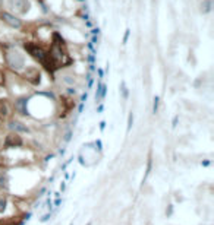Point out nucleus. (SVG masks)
<instances>
[{"instance_id": "obj_1", "label": "nucleus", "mask_w": 214, "mask_h": 225, "mask_svg": "<svg viewBox=\"0 0 214 225\" xmlns=\"http://www.w3.org/2000/svg\"><path fill=\"white\" fill-rule=\"evenodd\" d=\"M7 62H9L10 67H13V69H22L24 64H25L24 56L18 50H10L7 53Z\"/></svg>"}, {"instance_id": "obj_2", "label": "nucleus", "mask_w": 214, "mask_h": 225, "mask_svg": "<svg viewBox=\"0 0 214 225\" xmlns=\"http://www.w3.org/2000/svg\"><path fill=\"white\" fill-rule=\"evenodd\" d=\"M7 4H9V7L13 10V12H16V13H27L30 9H31V3H30V0H9L7 1Z\"/></svg>"}, {"instance_id": "obj_3", "label": "nucleus", "mask_w": 214, "mask_h": 225, "mask_svg": "<svg viewBox=\"0 0 214 225\" xmlns=\"http://www.w3.org/2000/svg\"><path fill=\"white\" fill-rule=\"evenodd\" d=\"M25 50L30 53L32 57H35L37 60H40L41 63L44 62V59H46V53L43 51L40 47H37V45H34V44H25Z\"/></svg>"}, {"instance_id": "obj_4", "label": "nucleus", "mask_w": 214, "mask_h": 225, "mask_svg": "<svg viewBox=\"0 0 214 225\" xmlns=\"http://www.w3.org/2000/svg\"><path fill=\"white\" fill-rule=\"evenodd\" d=\"M3 19L10 25V26H13V28H21V21H19L18 18H15L13 15H10V13H3Z\"/></svg>"}, {"instance_id": "obj_5", "label": "nucleus", "mask_w": 214, "mask_h": 225, "mask_svg": "<svg viewBox=\"0 0 214 225\" xmlns=\"http://www.w3.org/2000/svg\"><path fill=\"white\" fill-rule=\"evenodd\" d=\"M9 114H10L9 104H7L6 101H1V100H0V117L6 119V117H9Z\"/></svg>"}, {"instance_id": "obj_6", "label": "nucleus", "mask_w": 214, "mask_h": 225, "mask_svg": "<svg viewBox=\"0 0 214 225\" xmlns=\"http://www.w3.org/2000/svg\"><path fill=\"white\" fill-rule=\"evenodd\" d=\"M22 140L18 135H9L7 136V140H6V146H10V145H21Z\"/></svg>"}, {"instance_id": "obj_7", "label": "nucleus", "mask_w": 214, "mask_h": 225, "mask_svg": "<svg viewBox=\"0 0 214 225\" xmlns=\"http://www.w3.org/2000/svg\"><path fill=\"white\" fill-rule=\"evenodd\" d=\"M210 9H211V1H210V0H204V3L201 4V10H202V13H208V12H210Z\"/></svg>"}, {"instance_id": "obj_8", "label": "nucleus", "mask_w": 214, "mask_h": 225, "mask_svg": "<svg viewBox=\"0 0 214 225\" xmlns=\"http://www.w3.org/2000/svg\"><path fill=\"white\" fill-rule=\"evenodd\" d=\"M10 127H12V129H15V130H19V132H28V129H27L25 126H22L21 123H18V121L10 123Z\"/></svg>"}, {"instance_id": "obj_9", "label": "nucleus", "mask_w": 214, "mask_h": 225, "mask_svg": "<svg viewBox=\"0 0 214 225\" xmlns=\"http://www.w3.org/2000/svg\"><path fill=\"white\" fill-rule=\"evenodd\" d=\"M159 103H160V98H159V97H154V105H153V111H154V114L159 111Z\"/></svg>"}, {"instance_id": "obj_10", "label": "nucleus", "mask_w": 214, "mask_h": 225, "mask_svg": "<svg viewBox=\"0 0 214 225\" xmlns=\"http://www.w3.org/2000/svg\"><path fill=\"white\" fill-rule=\"evenodd\" d=\"M132 123H134V116H132V113L129 114V117H128V132L131 130V127H132Z\"/></svg>"}, {"instance_id": "obj_11", "label": "nucleus", "mask_w": 214, "mask_h": 225, "mask_svg": "<svg viewBox=\"0 0 214 225\" xmlns=\"http://www.w3.org/2000/svg\"><path fill=\"white\" fill-rule=\"evenodd\" d=\"M122 92H123V98H128V89H126V85H125V82H122Z\"/></svg>"}, {"instance_id": "obj_12", "label": "nucleus", "mask_w": 214, "mask_h": 225, "mask_svg": "<svg viewBox=\"0 0 214 225\" xmlns=\"http://www.w3.org/2000/svg\"><path fill=\"white\" fill-rule=\"evenodd\" d=\"M4 206H6V200H4L3 197H0V212L4 210Z\"/></svg>"}, {"instance_id": "obj_13", "label": "nucleus", "mask_w": 214, "mask_h": 225, "mask_svg": "<svg viewBox=\"0 0 214 225\" xmlns=\"http://www.w3.org/2000/svg\"><path fill=\"white\" fill-rule=\"evenodd\" d=\"M129 34H131V31H129V29H126V31H125V37H123V44H126V43H128Z\"/></svg>"}, {"instance_id": "obj_14", "label": "nucleus", "mask_w": 214, "mask_h": 225, "mask_svg": "<svg viewBox=\"0 0 214 225\" xmlns=\"http://www.w3.org/2000/svg\"><path fill=\"white\" fill-rule=\"evenodd\" d=\"M88 225H91V222H89V224H88Z\"/></svg>"}]
</instances>
